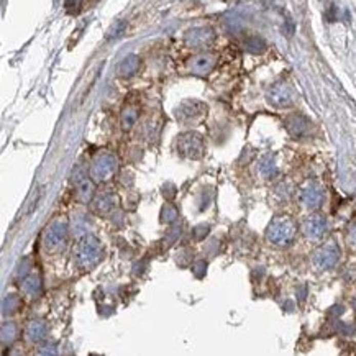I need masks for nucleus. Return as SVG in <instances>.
Listing matches in <instances>:
<instances>
[{"label":"nucleus","mask_w":356,"mask_h":356,"mask_svg":"<svg viewBox=\"0 0 356 356\" xmlns=\"http://www.w3.org/2000/svg\"><path fill=\"white\" fill-rule=\"evenodd\" d=\"M115 209V197L112 194H101L95 199V210L101 213H109Z\"/></svg>","instance_id":"nucleus-19"},{"label":"nucleus","mask_w":356,"mask_h":356,"mask_svg":"<svg viewBox=\"0 0 356 356\" xmlns=\"http://www.w3.org/2000/svg\"><path fill=\"white\" fill-rule=\"evenodd\" d=\"M72 182L74 186L77 189V197L81 202H90L92 201V195H94V184L92 181L87 177V172L82 166H77L72 172Z\"/></svg>","instance_id":"nucleus-6"},{"label":"nucleus","mask_w":356,"mask_h":356,"mask_svg":"<svg viewBox=\"0 0 356 356\" xmlns=\"http://www.w3.org/2000/svg\"><path fill=\"white\" fill-rule=\"evenodd\" d=\"M301 201L302 204L310 210H315L324 204V190L317 184H309L302 189L301 192Z\"/></svg>","instance_id":"nucleus-9"},{"label":"nucleus","mask_w":356,"mask_h":356,"mask_svg":"<svg viewBox=\"0 0 356 356\" xmlns=\"http://www.w3.org/2000/svg\"><path fill=\"white\" fill-rule=\"evenodd\" d=\"M177 151L190 160H197L204 154V140L199 133H189L181 135L177 140Z\"/></svg>","instance_id":"nucleus-5"},{"label":"nucleus","mask_w":356,"mask_h":356,"mask_svg":"<svg viewBox=\"0 0 356 356\" xmlns=\"http://www.w3.org/2000/svg\"><path fill=\"white\" fill-rule=\"evenodd\" d=\"M25 335H27V340L36 343V342H41L46 335V325L43 324V322H31V324L27 327V332H25Z\"/></svg>","instance_id":"nucleus-17"},{"label":"nucleus","mask_w":356,"mask_h":356,"mask_svg":"<svg viewBox=\"0 0 356 356\" xmlns=\"http://www.w3.org/2000/svg\"><path fill=\"white\" fill-rule=\"evenodd\" d=\"M117 168H118L117 158H115L112 153H107V151L101 153V154H97L92 161V166H90V177L95 182L109 181L115 172H117Z\"/></svg>","instance_id":"nucleus-2"},{"label":"nucleus","mask_w":356,"mask_h":356,"mask_svg":"<svg viewBox=\"0 0 356 356\" xmlns=\"http://www.w3.org/2000/svg\"><path fill=\"white\" fill-rule=\"evenodd\" d=\"M66 238H68V223L66 220H54L46 228L43 240L45 248L48 251H57L66 243Z\"/></svg>","instance_id":"nucleus-4"},{"label":"nucleus","mask_w":356,"mask_h":356,"mask_svg":"<svg viewBox=\"0 0 356 356\" xmlns=\"http://www.w3.org/2000/svg\"><path fill=\"white\" fill-rule=\"evenodd\" d=\"M15 333H16V327L12 324V322H8V324H4L2 327V342L4 343H10L13 338H15Z\"/></svg>","instance_id":"nucleus-22"},{"label":"nucleus","mask_w":356,"mask_h":356,"mask_svg":"<svg viewBox=\"0 0 356 356\" xmlns=\"http://www.w3.org/2000/svg\"><path fill=\"white\" fill-rule=\"evenodd\" d=\"M205 110H207V107L202 102H199V101H186V102H182L181 107L177 109V117L181 120H184V122L195 120L199 117H202V115L205 113Z\"/></svg>","instance_id":"nucleus-10"},{"label":"nucleus","mask_w":356,"mask_h":356,"mask_svg":"<svg viewBox=\"0 0 356 356\" xmlns=\"http://www.w3.org/2000/svg\"><path fill=\"white\" fill-rule=\"evenodd\" d=\"M212 39H213V31L210 28H194L186 35L187 45L194 48H202L212 43Z\"/></svg>","instance_id":"nucleus-14"},{"label":"nucleus","mask_w":356,"mask_h":356,"mask_svg":"<svg viewBox=\"0 0 356 356\" xmlns=\"http://www.w3.org/2000/svg\"><path fill=\"white\" fill-rule=\"evenodd\" d=\"M286 128L294 138H301L309 133L310 122L305 117H302V115H291V117L286 120Z\"/></svg>","instance_id":"nucleus-13"},{"label":"nucleus","mask_w":356,"mask_h":356,"mask_svg":"<svg viewBox=\"0 0 356 356\" xmlns=\"http://www.w3.org/2000/svg\"><path fill=\"white\" fill-rule=\"evenodd\" d=\"M72 4H76V0H66V7H68V8H71Z\"/></svg>","instance_id":"nucleus-25"},{"label":"nucleus","mask_w":356,"mask_h":356,"mask_svg":"<svg viewBox=\"0 0 356 356\" xmlns=\"http://www.w3.org/2000/svg\"><path fill=\"white\" fill-rule=\"evenodd\" d=\"M297 227L289 217H278L274 219L268 227V240L278 246H286L294 240Z\"/></svg>","instance_id":"nucleus-1"},{"label":"nucleus","mask_w":356,"mask_h":356,"mask_svg":"<svg viewBox=\"0 0 356 356\" xmlns=\"http://www.w3.org/2000/svg\"><path fill=\"white\" fill-rule=\"evenodd\" d=\"M338 260H340V250L335 245H327L313 254L312 263L319 271H327L332 269L338 263Z\"/></svg>","instance_id":"nucleus-7"},{"label":"nucleus","mask_w":356,"mask_h":356,"mask_svg":"<svg viewBox=\"0 0 356 356\" xmlns=\"http://www.w3.org/2000/svg\"><path fill=\"white\" fill-rule=\"evenodd\" d=\"M138 120V109L135 105H127L122 112V128L123 130H131Z\"/></svg>","instance_id":"nucleus-18"},{"label":"nucleus","mask_w":356,"mask_h":356,"mask_svg":"<svg viewBox=\"0 0 356 356\" xmlns=\"http://www.w3.org/2000/svg\"><path fill=\"white\" fill-rule=\"evenodd\" d=\"M348 240H350V243L356 246V223L350 228V233H348Z\"/></svg>","instance_id":"nucleus-24"},{"label":"nucleus","mask_w":356,"mask_h":356,"mask_svg":"<svg viewBox=\"0 0 356 356\" xmlns=\"http://www.w3.org/2000/svg\"><path fill=\"white\" fill-rule=\"evenodd\" d=\"M138 68H140L138 56L130 54V56H127L125 60H123L118 64V74H120L122 77H130V76H133V74L138 71Z\"/></svg>","instance_id":"nucleus-16"},{"label":"nucleus","mask_w":356,"mask_h":356,"mask_svg":"<svg viewBox=\"0 0 356 356\" xmlns=\"http://www.w3.org/2000/svg\"><path fill=\"white\" fill-rule=\"evenodd\" d=\"M268 101L271 105L278 107V109H284V107L292 104V90L286 84H276L269 89Z\"/></svg>","instance_id":"nucleus-8"},{"label":"nucleus","mask_w":356,"mask_h":356,"mask_svg":"<svg viewBox=\"0 0 356 356\" xmlns=\"http://www.w3.org/2000/svg\"><path fill=\"white\" fill-rule=\"evenodd\" d=\"M245 49L251 54H261L266 49V43L260 36H250L245 41Z\"/></svg>","instance_id":"nucleus-20"},{"label":"nucleus","mask_w":356,"mask_h":356,"mask_svg":"<svg viewBox=\"0 0 356 356\" xmlns=\"http://www.w3.org/2000/svg\"><path fill=\"white\" fill-rule=\"evenodd\" d=\"M22 291L25 295L28 297H36L41 292V279L35 272H30V274L22 281Z\"/></svg>","instance_id":"nucleus-15"},{"label":"nucleus","mask_w":356,"mask_h":356,"mask_svg":"<svg viewBox=\"0 0 356 356\" xmlns=\"http://www.w3.org/2000/svg\"><path fill=\"white\" fill-rule=\"evenodd\" d=\"M328 228L327 220L322 215H313V217L307 219L304 223V233L309 238H320L325 235Z\"/></svg>","instance_id":"nucleus-12"},{"label":"nucleus","mask_w":356,"mask_h":356,"mask_svg":"<svg viewBox=\"0 0 356 356\" xmlns=\"http://www.w3.org/2000/svg\"><path fill=\"white\" fill-rule=\"evenodd\" d=\"M101 258V245L94 238L86 235L81 240V243L77 246V263L81 268L89 269L92 268L94 264Z\"/></svg>","instance_id":"nucleus-3"},{"label":"nucleus","mask_w":356,"mask_h":356,"mask_svg":"<svg viewBox=\"0 0 356 356\" xmlns=\"http://www.w3.org/2000/svg\"><path fill=\"white\" fill-rule=\"evenodd\" d=\"M123 30H125V22H118L117 25H115V27L112 28V31H110V38L113 36V38H117V36H120L122 33H123Z\"/></svg>","instance_id":"nucleus-23"},{"label":"nucleus","mask_w":356,"mask_h":356,"mask_svg":"<svg viewBox=\"0 0 356 356\" xmlns=\"http://www.w3.org/2000/svg\"><path fill=\"white\" fill-rule=\"evenodd\" d=\"M260 172H261L264 177H268V179L272 177L278 172L274 160H272L271 156H266V158L261 160V163H260Z\"/></svg>","instance_id":"nucleus-21"},{"label":"nucleus","mask_w":356,"mask_h":356,"mask_svg":"<svg viewBox=\"0 0 356 356\" xmlns=\"http://www.w3.org/2000/svg\"><path fill=\"white\" fill-rule=\"evenodd\" d=\"M215 61L217 60L212 54H199L189 61V71L192 74H197V76H205V74H209L213 69Z\"/></svg>","instance_id":"nucleus-11"}]
</instances>
